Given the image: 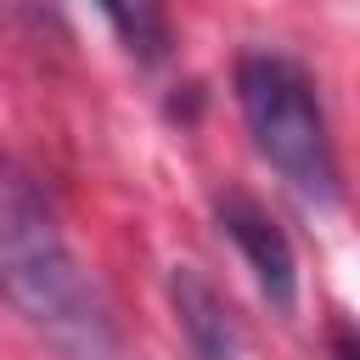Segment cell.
<instances>
[{
  "instance_id": "obj_3",
  "label": "cell",
  "mask_w": 360,
  "mask_h": 360,
  "mask_svg": "<svg viewBox=\"0 0 360 360\" xmlns=\"http://www.w3.org/2000/svg\"><path fill=\"white\" fill-rule=\"evenodd\" d=\"M219 225H225V236L242 248V259L253 264L259 292H264L281 315H292V304H298V259H292V242L281 236V225H276L253 197H225V202H219Z\"/></svg>"
},
{
  "instance_id": "obj_1",
  "label": "cell",
  "mask_w": 360,
  "mask_h": 360,
  "mask_svg": "<svg viewBox=\"0 0 360 360\" xmlns=\"http://www.w3.org/2000/svg\"><path fill=\"white\" fill-rule=\"evenodd\" d=\"M0 298L62 360H118V326L101 287L68 248L39 180L11 152H0Z\"/></svg>"
},
{
  "instance_id": "obj_4",
  "label": "cell",
  "mask_w": 360,
  "mask_h": 360,
  "mask_svg": "<svg viewBox=\"0 0 360 360\" xmlns=\"http://www.w3.org/2000/svg\"><path fill=\"white\" fill-rule=\"evenodd\" d=\"M169 298H174V321H180L191 360H242V332H236L225 298L214 292V281L197 264H174Z\"/></svg>"
},
{
  "instance_id": "obj_5",
  "label": "cell",
  "mask_w": 360,
  "mask_h": 360,
  "mask_svg": "<svg viewBox=\"0 0 360 360\" xmlns=\"http://www.w3.org/2000/svg\"><path fill=\"white\" fill-rule=\"evenodd\" d=\"M96 6L135 62L152 68V62L169 56V6L163 0H96Z\"/></svg>"
},
{
  "instance_id": "obj_2",
  "label": "cell",
  "mask_w": 360,
  "mask_h": 360,
  "mask_svg": "<svg viewBox=\"0 0 360 360\" xmlns=\"http://www.w3.org/2000/svg\"><path fill=\"white\" fill-rule=\"evenodd\" d=\"M236 101L259 158L315 208L338 202V152L326 135V112L315 79L276 51H248L236 62Z\"/></svg>"
}]
</instances>
